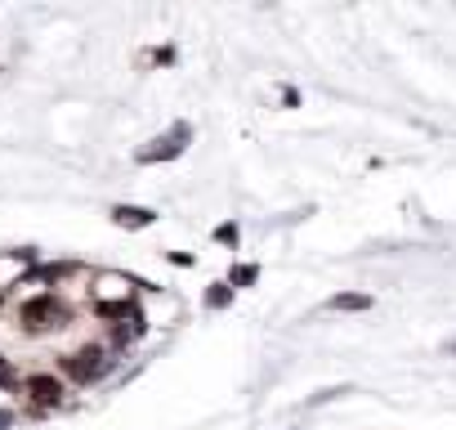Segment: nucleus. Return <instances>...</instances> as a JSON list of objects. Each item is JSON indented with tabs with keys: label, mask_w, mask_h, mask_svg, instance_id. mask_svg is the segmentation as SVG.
I'll list each match as a JSON object with an SVG mask.
<instances>
[{
	"label": "nucleus",
	"mask_w": 456,
	"mask_h": 430,
	"mask_svg": "<svg viewBox=\"0 0 456 430\" xmlns=\"http://www.w3.org/2000/svg\"><path fill=\"white\" fill-rule=\"evenodd\" d=\"M327 310H336V314H367L371 310V296L367 292H340V296L327 301Z\"/></svg>",
	"instance_id": "9"
},
{
	"label": "nucleus",
	"mask_w": 456,
	"mask_h": 430,
	"mask_svg": "<svg viewBox=\"0 0 456 430\" xmlns=\"http://www.w3.org/2000/svg\"><path fill=\"white\" fill-rule=\"evenodd\" d=\"M94 305L108 310V305H134V278L126 274H99L94 278Z\"/></svg>",
	"instance_id": "5"
},
{
	"label": "nucleus",
	"mask_w": 456,
	"mask_h": 430,
	"mask_svg": "<svg viewBox=\"0 0 456 430\" xmlns=\"http://www.w3.org/2000/svg\"><path fill=\"white\" fill-rule=\"evenodd\" d=\"M112 220L121 229H148L157 220V211H148V206H112Z\"/></svg>",
	"instance_id": "8"
},
{
	"label": "nucleus",
	"mask_w": 456,
	"mask_h": 430,
	"mask_svg": "<svg viewBox=\"0 0 456 430\" xmlns=\"http://www.w3.org/2000/svg\"><path fill=\"white\" fill-rule=\"evenodd\" d=\"M108 368H112L108 345H77L72 354H63V376H72V381H81V385L99 381Z\"/></svg>",
	"instance_id": "2"
},
{
	"label": "nucleus",
	"mask_w": 456,
	"mask_h": 430,
	"mask_svg": "<svg viewBox=\"0 0 456 430\" xmlns=\"http://www.w3.org/2000/svg\"><path fill=\"white\" fill-rule=\"evenodd\" d=\"M233 292H238L233 283H215V287L206 292V305H210V310H228V305H233Z\"/></svg>",
	"instance_id": "10"
},
{
	"label": "nucleus",
	"mask_w": 456,
	"mask_h": 430,
	"mask_svg": "<svg viewBox=\"0 0 456 430\" xmlns=\"http://www.w3.org/2000/svg\"><path fill=\"white\" fill-rule=\"evenodd\" d=\"M188 139H192V130L179 121V126H170V135H161V139H152L148 148H139V161L143 166H157V161H175L183 148H188Z\"/></svg>",
	"instance_id": "3"
},
{
	"label": "nucleus",
	"mask_w": 456,
	"mask_h": 430,
	"mask_svg": "<svg viewBox=\"0 0 456 430\" xmlns=\"http://www.w3.org/2000/svg\"><path fill=\"white\" fill-rule=\"evenodd\" d=\"M23 394H28L37 408H54V403H63V381H59L54 372H37V376L23 381Z\"/></svg>",
	"instance_id": "6"
},
{
	"label": "nucleus",
	"mask_w": 456,
	"mask_h": 430,
	"mask_svg": "<svg viewBox=\"0 0 456 430\" xmlns=\"http://www.w3.org/2000/svg\"><path fill=\"white\" fill-rule=\"evenodd\" d=\"M68 323V305L50 292V296H32L23 301V327L28 336H45V332H59Z\"/></svg>",
	"instance_id": "1"
},
{
	"label": "nucleus",
	"mask_w": 456,
	"mask_h": 430,
	"mask_svg": "<svg viewBox=\"0 0 456 430\" xmlns=\"http://www.w3.org/2000/svg\"><path fill=\"white\" fill-rule=\"evenodd\" d=\"M170 265H179V269H183V265H192V256H188V252H170Z\"/></svg>",
	"instance_id": "13"
},
{
	"label": "nucleus",
	"mask_w": 456,
	"mask_h": 430,
	"mask_svg": "<svg viewBox=\"0 0 456 430\" xmlns=\"http://www.w3.org/2000/svg\"><path fill=\"white\" fill-rule=\"evenodd\" d=\"M256 278H260V269H256V265H238V269H233V278H228V283H233V287H251Z\"/></svg>",
	"instance_id": "11"
},
{
	"label": "nucleus",
	"mask_w": 456,
	"mask_h": 430,
	"mask_svg": "<svg viewBox=\"0 0 456 430\" xmlns=\"http://www.w3.org/2000/svg\"><path fill=\"white\" fill-rule=\"evenodd\" d=\"M99 314L112 318V345H117V350L143 336V314H139L134 305H108V310H99Z\"/></svg>",
	"instance_id": "4"
},
{
	"label": "nucleus",
	"mask_w": 456,
	"mask_h": 430,
	"mask_svg": "<svg viewBox=\"0 0 456 430\" xmlns=\"http://www.w3.org/2000/svg\"><path fill=\"white\" fill-rule=\"evenodd\" d=\"M32 269H37L32 252H5V256H0V292H5V287H23V278Z\"/></svg>",
	"instance_id": "7"
},
{
	"label": "nucleus",
	"mask_w": 456,
	"mask_h": 430,
	"mask_svg": "<svg viewBox=\"0 0 456 430\" xmlns=\"http://www.w3.org/2000/svg\"><path fill=\"white\" fill-rule=\"evenodd\" d=\"M215 243H224V247H228V243H238V225H233V220L219 225V229H215Z\"/></svg>",
	"instance_id": "12"
},
{
	"label": "nucleus",
	"mask_w": 456,
	"mask_h": 430,
	"mask_svg": "<svg viewBox=\"0 0 456 430\" xmlns=\"http://www.w3.org/2000/svg\"><path fill=\"white\" fill-rule=\"evenodd\" d=\"M0 296H5V292H0Z\"/></svg>",
	"instance_id": "15"
},
{
	"label": "nucleus",
	"mask_w": 456,
	"mask_h": 430,
	"mask_svg": "<svg viewBox=\"0 0 456 430\" xmlns=\"http://www.w3.org/2000/svg\"><path fill=\"white\" fill-rule=\"evenodd\" d=\"M452 354H456V341H452Z\"/></svg>",
	"instance_id": "14"
}]
</instances>
